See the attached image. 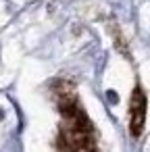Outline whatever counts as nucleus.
Returning a JSON list of instances; mask_svg holds the SVG:
<instances>
[{
  "label": "nucleus",
  "instance_id": "nucleus-2",
  "mask_svg": "<svg viewBox=\"0 0 150 152\" xmlns=\"http://www.w3.org/2000/svg\"><path fill=\"white\" fill-rule=\"evenodd\" d=\"M146 108H148V100H146L142 86L138 83L129 96V133H131V137L142 135L144 125H146Z\"/></svg>",
  "mask_w": 150,
  "mask_h": 152
},
{
  "label": "nucleus",
  "instance_id": "nucleus-1",
  "mask_svg": "<svg viewBox=\"0 0 150 152\" xmlns=\"http://www.w3.org/2000/svg\"><path fill=\"white\" fill-rule=\"evenodd\" d=\"M52 96L61 115L54 152H98L96 127L81 106L75 86L65 79L54 81Z\"/></svg>",
  "mask_w": 150,
  "mask_h": 152
}]
</instances>
